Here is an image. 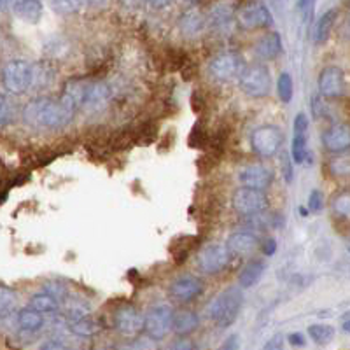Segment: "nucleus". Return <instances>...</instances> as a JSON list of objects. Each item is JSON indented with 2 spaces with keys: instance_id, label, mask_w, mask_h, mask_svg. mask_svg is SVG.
<instances>
[{
  "instance_id": "nucleus-44",
  "label": "nucleus",
  "mask_w": 350,
  "mask_h": 350,
  "mask_svg": "<svg viewBox=\"0 0 350 350\" xmlns=\"http://www.w3.org/2000/svg\"><path fill=\"white\" fill-rule=\"evenodd\" d=\"M148 2H149V5H151V8L161 9V8H165V5L170 4L172 0H148Z\"/></svg>"
},
{
  "instance_id": "nucleus-35",
  "label": "nucleus",
  "mask_w": 350,
  "mask_h": 350,
  "mask_svg": "<svg viewBox=\"0 0 350 350\" xmlns=\"http://www.w3.org/2000/svg\"><path fill=\"white\" fill-rule=\"evenodd\" d=\"M12 120H14V105L9 104L8 96L2 95V100H0V124H2V128H5L9 121Z\"/></svg>"
},
{
  "instance_id": "nucleus-31",
  "label": "nucleus",
  "mask_w": 350,
  "mask_h": 350,
  "mask_svg": "<svg viewBox=\"0 0 350 350\" xmlns=\"http://www.w3.org/2000/svg\"><path fill=\"white\" fill-rule=\"evenodd\" d=\"M53 9L60 14H74L81 9L83 0H51Z\"/></svg>"
},
{
  "instance_id": "nucleus-17",
  "label": "nucleus",
  "mask_w": 350,
  "mask_h": 350,
  "mask_svg": "<svg viewBox=\"0 0 350 350\" xmlns=\"http://www.w3.org/2000/svg\"><path fill=\"white\" fill-rule=\"evenodd\" d=\"M111 100V90L102 81H90L86 92L84 107L86 111H102Z\"/></svg>"
},
{
  "instance_id": "nucleus-2",
  "label": "nucleus",
  "mask_w": 350,
  "mask_h": 350,
  "mask_svg": "<svg viewBox=\"0 0 350 350\" xmlns=\"http://www.w3.org/2000/svg\"><path fill=\"white\" fill-rule=\"evenodd\" d=\"M243 295L240 287H228L208 306V317L219 327H228L235 323L237 315L242 308Z\"/></svg>"
},
{
  "instance_id": "nucleus-4",
  "label": "nucleus",
  "mask_w": 350,
  "mask_h": 350,
  "mask_svg": "<svg viewBox=\"0 0 350 350\" xmlns=\"http://www.w3.org/2000/svg\"><path fill=\"white\" fill-rule=\"evenodd\" d=\"M239 86L247 96L262 98L271 90V76L265 65H249L243 67L239 76Z\"/></svg>"
},
{
  "instance_id": "nucleus-22",
  "label": "nucleus",
  "mask_w": 350,
  "mask_h": 350,
  "mask_svg": "<svg viewBox=\"0 0 350 350\" xmlns=\"http://www.w3.org/2000/svg\"><path fill=\"white\" fill-rule=\"evenodd\" d=\"M280 51H282V39L277 32L267 33L256 42V55L265 60H273L280 55Z\"/></svg>"
},
{
  "instance_id": "nucleus-3",
  "label": "nucleus",
  "mask_w": 350,
  "mask_h": 350,
  "mask_svg": "<svg viewBox=\"0 0 350 350\" xmlns=\"http://www.w3.org/2000/svg\"><path fill=\"white\" fill-rule=\"evenodd\" d=\"M33 83V70L25 60H11L2 68V86L11 95H23Z\"/></svg>"
},
{
  "instance_id": "nucleus-34",
  "label": "nucleus",
  "mask_w": 350,
  "mask_h": 350,
  "mask_svg": "<svg viewBox=\"0 0 350 350\" xmlns=\"http://www.w3.org/2000/svg\"><path fill=\"white\" fill-rule=\"evenodd\" d=\"M333 211L342 217H350V193H342L333 200Z\"/></svg>"
},
{
  "instance_id": "nucleus-48",
  "label": "nucleus",
  "mask_w": 350,
  "mask_h": 350,
  "mask_svg": "<svg viewBox=\"0 0 350 350\" xmlns=\"http://www.w3.org/2000/svg\"><path fill=\"white\" fill-rule=\"evenodd\" d=\"M349 252H350V245H349Z\"/></svg>"
},
{
  "instance_id": "nucleus-10",
  "label": "nucleus",
  "mask_w": 350,
  "mask_h": 350,
  "mask_svg": "<svg viewBox=\"0 0 350 350\" xmlns=\"http://www.w3.org/2000/svg\"><path fill=\"white\" fill-rule=\"evenodd\" d=\"M231 252L226 245H217V243H211V245L203 247L198 254V268L207 275H215L219 271H223L224 268L230 265Z\"/></svg>"
},
{
  "instance_id": "nucleus-19",
  "label": "nucleus",
  "mask_w": 350,
  "mask_h": 350,
  "mask_svg": "<svg viewBox=\"0 0 350 350\" xmlns=\"http://www.w3.org/2000/svg\"><path fill=\"white\" fill-rule=\"evenodd\" d=\"M324 148L331 152H342L350 149V126L349 124H336L324 131Z\"/></svg>"
},
{
  "instance_id": "nucleus-1",
  "label": "nucleus",
  "mask_w": 350,
  "mask_h": 350,
  "mask_svg": "<svg viewBox=\"0 0 350 350\" xmlns=\"http://www.w3.org/2000/svg\"><path fill=\"white\" fill-rule=\"evenodd\" d=\"M76 112L70 111L62 100H53L48 96L30 100L23 109V120L30 128L36 130H55L67 126Z\"/></svg>"
},
{
  "instance_id": "nucleus-25",
  "label": "nucleus",
  "mask_w": 350,
  "mask_h": 350,
  "mask_svg": "<svg viewBox=\"0 0 350 350\" xmlns=\"http://www.w3.org/2000/svg\"><path fill=\"white\" fill-rule=\"evenodd\" d=\"M198 315L191 310H180L174 315V331L179 336H186V334L193 333L198 327Z\"/></svg>"
},
{
  "instance_id": "nucleus-39",
  "label": "nucleus",
  "mask_w": 350,
  "mask_h": 350,
  "mask_svg": "<svg viewBox=\"0 0 350 350\" xmlns=\"http://www.w3.org/2000/svg\"><path fill=\"white\" fill-rule=\"evenodd\" d=\"M284 158V177H286V183L293 180V156L282 154Z\"/></svg>"
},
{
  "instance_id": "nucleus-30",
  "label": "nucleus",
  "mask_w": 350,
  "mask_h": 350,
  "mask_svg": "<svg viewBox=\"0 0 350 350\" xmlns=\"http://www.w3.org/2000/svg\"><path fill=\"white\" fill-rule=\"evenodd\" d=\"M277 93H279V98L284 104L291 102V98H293V79L287 72L280 74L279 83H277Z\"/></svg>"
},
{
  "instance_id": "nucleus-27",
  "label": "nucleus",
  "mask_w": 350,
  "mask_h": 350,
  "mask_svg": "<svg viewBox=\"0 0 350 350\" xmlns=\"http://www.w3.org/2000/svg\"><path fill=\"white\" fill-rule=\"evenodd\" d=\"M334 20H336V11L334 9H329L321 16L317 23V30H315V42L324 44L327 39H329V33L333 30Z\"/></svg>"
},
{
  "instance_id": "nucleus-43",
  "label": "nucleus",
  "mask_w": 350,
  "mask_h": 350,
  "mask_svg": "<svg viewBox=\"0 0 350 350\" xmlns=\"http://www.w3.org/2000/svg\"><path fill=\"white\" fill-rule=\"evenodd\" d=\"M280 347H282V336H273V338L265 345V349L270 350V349H280Z\"/></svg>"
},
{
  "instance_id": "nucleus-13",
  "label": "nucleus",
  "mask_w": 350,
  "mask_h": 350,
  "mask_svg": "<svg viewBox=\"0 0 350 350\" xmlns=\"http://www.w3.org/2000/svg\"><path fill=\"white\" fill-rule=\"evenodd\" d=\"M67 327L77 336H93V334L98 333L102 329L96 321H93L86 312H83L81 308H72L67 315Z\"/></svg>"
},
{
  "instance_id": "nucleus-37",
  "label": "nucleus",
  "mask_w": 350,
  "mask_h": 350,
  "mask_svg": "<svg viewBox=\"0 0 350 350\" xmlns=\"http://www.w3.org/2000/svg\"><path fill=\"white\" fill-rule=\"evenodd\" d=\"M299 9H301V14L306 23H310L312 18H314L315 0H299Z\"/></svg>"
},
{
  "instance_id": "nucleus-26",
  "label": "nucleus",
  "mask_w": 350,
  "mask_h": 350,
  "mask_svg": "<svg viewBox=\"0 0 350 350\" xmlns=\"http://www.w3.org/2000/svg\"><path fill=\"white\" fill-rule=\"evenodd\" d=\"M30 306L42 314H55L60 310V301L51 293H37L30 298Z\"/></svg>"
},
{
  "instance_id": "nucleus-11",
  "label": "nucleus",
  "mask_w": 350,
  "mask_h": 350,
  "mask_svg": "<svg viewBox=\"0 0 350 350\" xmlns=\"http://www.w3.org/2000/svg\"><path fill=\"white\" fill-rule=\"evenodd\" d=\"M211 74L217 81H231L235 79L237 76H240L243 70V62L242 56L239 53L226 51L217 55L215 58H212L211 65Z\"/></svg>"
},
{
  "instance_id": "nucleus-45",
  "label": "nucleus",
  "mask_w": 350,
  "mask_h": 350,
  "mask_svg": "<svg viewBox=\"0 0 350 350\" xmlns=\"http://www.w3.org/2000/svg\"><path fill=\"white\" fill-rule=\"evenodd\" d=\"M237 347H239V336H230L223 349H237Z\"/></svg>"
},
{
  "instance_id": "nucleus-9",
  "label": "nucleus",
  "mask_w": 350,
  "mask_h": 350,
  "mask_svg": "<svg viewBox=\"0 0 350 350\" xmlns=\"http://www.w3.org/2000/svg\"><path fill=\"white\" fill-rule=\"evenodd\" d=\"M174 310L168 305H156L146 315V333L151 340H163L174 329Z\"/></svg>"
},
{
  "instance_id": "nucleus-7",
  "label": "nucleus",
  "mask_w": 350,
  "mask_h": 350,
  "mask_svg": "<svg viewBox=\"0 0 350 350\" xmlns=\"http://www.w3.org/2000/svg\"><path fill=\"white\" fill-rule=\"evenodd\" d=\"M112 324L124 336H137L146 329V317L131 303H123L112 314Z\"/></svg>"
},
{
  "instance_id": "nucleus-21",
  "label": "nucleus",
  "mask_w": 350,
  "mask_h": 350,
  "mask_svg": "<svg viewBox=\"0 0 350 350\" xmlns=\"http://www.w3.org/2000/svg\"><path fill=\"white\" fill-rule=\"evenodd\" d=\"M12 11L25 23L36 25L42 16V4H40V0H14Z\"/></svg>"
},
{
  "instance_id": "nucleus-32",
  "label": "nucleus",
  "mask_w": 350,
  "mask_h": 350,
  "mask_svg": "<svg viewBox=\"0 0 350 350\" xmlns=\"http://www.w3.org/2000/svg\"><path fill=\"white\" fill-rule=\"evenodd\" d=\"M202 14L198 11H189L184 14L183 18V27L186 32H198L200 28H202Z\"/></svg>"
},
{
  "instance_id": "nucleus-41",
  "label": "nucleus",
  "mask_w": 350,
  "mask_h": 350,
  "mask_svg": "<svg viewBox=\"0 0 350 350\" xmlns=\"http://www.w3.org/2000/svg\"><path fill=\"white\" fill-rule=\"evenodd\" d=\"M340 324H342V331L343 333L350 334V310L345 312V314L340 317Z\"/></svg>"
},
{
  "instance_id": "nucleus-47",
  "label": "nucleus",
  "mask_w": 350,
  "mask_h": 350,
  "mask_svg": "<svg viewBox=\"0 0 350 350\" xmlns=\"http://www.w3.org/2000/svg\"><path fill=\"white\" fill-rule=\"evenodd\" d=\"M299 212H301V215H306V214H308V212H306V211H305V208H303V207H301V208H299Z\"/></svg>"
},
{
  "instance_id": "nucleus-38",
  "label": "nucleus",
  "mask_w": 350,
  "mask_h": 350,
  "mask_svg": "<svg viewBox=\"0 0 350 350\" xmlns=\"http://www.w3.org/2000/svg\"><path fill=\"white\" fill-rule=\"evenodd\" d=\"M308 208H310L312 212H319L321 208H323V195H321V191H317V189H314V191L310 193V198H308Z\"/></svg>"
},
{
  "instance_id": "nucleus-36",
  "label": "nucleus",
  "mask_w": 350,
  "mask_h": 350,
  "mask_svg": "<svg viewBox=\"0 0 350 350\" xmlns=\"http://www.w3.org/2000/svg\"><path fill=\"white\" fill-rule=\"evenodd\" d=\"M12 305H14V293L9 291L5 286H2V291H0V308H2V315H5L8 310H12Z\"/></svg>"
},
{
  "instance_id": "nucleus-23",
  "label": "nucleus",
  "mask_w": 350,
  "mask_h": 350,
  "mask_svg": "<svg viewBox=\"0 0 350 350\" xmlns=\"http://www.w3.org/2000/svg\"><path fill=\"white\" fill-rule=\"evenodd\" d=\"M262 273H265V262L261 259H252L251 262H247L243 270L239 275L240 287H252L261 280Z\"/></svg>"
},
{
  "instance_id": "nucleus-6",
  "label": "nucleus",
  "mask_w": 350,
  "mask_h": 350,
  "mask_svg": "<svg viewBox=\"0 0 350 350\" xmlns=\"http://www.w3.org/2000/svg\"><path fill=\"white\" fill-rule=\"evenodd\" d=\"M235 18L243 30L268 28V27H271V23H273V18H271L270 9L262 4V2H259V0L247 2V4L242 5V8L237 9Z\"/></svg>"
},
{
  "instance_id": "nucleus-5",
  "label": "nucleus",
  "mask_w": 350,
  "mask_h": 350,
  "mask_svg": "<svg viewBox=\"0 0 350 350\" xmlns=\"http://www.w3.org/2000/svg\"><path fill=\"white\" fill-rule=\"evenodd\" d=\"M233 208L237 214L245 215V217H252L268 208V198L262 189H256V187L243 186L239 187L233 193Z\"/></svg>"
},
{
  "instance_id": "nucleus-33",
  "label": "nucleus",
  "mask_w": 350,
  "mask_h": 350,
  "mask_svg": "<svg viewBox=\"0 0 350 350\" xmlns=\"http://www.w3.org/2000/svg\"><path fill=\"white\" fill-rule=\"evenodd\" d=\"M208 142V137L205 133V130L202 128V123H196L191 130V135H189V146L196 149H202L205 144Z\"/></svg>"
},
{
  "instance_id": "nucleus-29",
  "label": "nucleus",
  "mask_w": 350,
  "mask_h": 350,
  "mask_svg": "<svg viewBox=\"0 0 350 350\" xmlns=\"http://www.w3.org/2000/svg\"><path fill=\"white\" fill-rule=\"evenodd\" d=\"M195 239H191V242L187 243V239H177L174 243L170 245V252H172V258H174L175 265H183L184 261L187 259V256H189V252H191L193 245H195L196 242H193Z\"/></svg>"
},
{
  "instance_id": "nucleus-12",
  "label": "nucleus",
  "mask_w": 350,
  "mask_h": 350,
  "mask_svg": "<svg viewBox=\"0 0 350 350\" xmlns=\"http://www.w3.org/2000/svg\"><path fill=\"white\" fill-rule=\"evenodd\" d=\"M319 92L326 98H338L345 93V76L338 67H327L319 76Z\"/></svg>"
},
{
  "instance_id": "nucleus-18",
  "label": "nucleus",
  "mask_w": 350,
  "mask_h": 350,
  "mask_svg": "<svg viewBox=\"0 0 350 350\" xmlns=\"http://www.w3.org/2000/svg\"><path fill=\"white\" fill-rule=\"evenodd\" d=\"M306 131H308V120L303 112H299L295 120V137L291 146V154L295 163H303L306 156Z\"/></svg>"
},
{
  "instance_id": "nucleus-28",
  "label": "nucleus",
  "mask_w": 350,
  "mask_h": 350,
  "mask_svg": "<svg viewBox=\"0 0 350 350\" xmlns=\"http://www.w3.org/2000/svg\"><path fill=\"white\" fill-rule=\"evenodd\" d=\"M308 336L314 340L315 343H329L334 338V327L329 324H314L308 327Z\"/></svg>"
},
{
  "instance_id": "nucleus-46",
  "label": "nucleus",
  "mask_w": 350,
  "mask_h": 350,
  "mask_svg": "<svg viewBox=\"0 0 350 350\" xmlns=\"http://www.w3.org/2000/svg\"><path fill=\"white\" fill-rule=\"evenodd\" d=\"M65 345H62V343L58 342H51V343H46V345H42V349H64Z\"/></svg>"
},
{
  "instance_id": "nucleus-40",
  "label": "nucleus",
  "mask_w": 350,
  "mask_h": 350,
  "mask_svg": "<svg viewBox=\"0 0 350 350\" xmlns=\"http://www.w3.org/2000/svg\"><path fill=\"white\" fill-rule=\"evenodd\" d=\"M275 251H277V242L273 239H267L262 242V254L273 256Z\"/></svg>"
},
{
  "instance_id": "nucleus-16",
  "label": "nucleus",
  "mask_w": 350,
  "mask_h": 350,
  "mask_svg": "<svg viewBox=\"0 0 350 350\" xmlns=\"http://www.w3.org/2000/svg\"><path fill=\"white\" fill-rule=\"evenodd\" d=\"M273 180V174H271L270 168L262 167V165H251V167H245L240 172V183L243 186L256 187V189H267L268 186Z\"/></svg>"
},
{
  "instance_id": "nucleus-8",
  "label": "nucleus",
  "mask_w": 350,
  "mask_h": 350,
  "mask_svg": "<svg viewBox=\"0 0 350 350\" xmlns=\"http://www.w3.org/2000/svg\"><path fill=\"white\" fill-rule=\"evenodd\" d=\"M252 151L261 158H271L279 152L282 146V131L279 126L267 124V126H259L252 131L251 135Z\"/></svg>"
},
{
  "instance_id": "nucleus-42",
  "label": "nucleus",
  "mask_w": 350,
  "mask_h": 350,
  "mask_svg": "<svg viewBox=\"0 0 350 350\" xmlns=\"http://www.w3.org/2000/svg\"><path fill=\"white\" fill-rule=\"evenodd\" d=\"M289 342H291V345H298V347L305 345V338H303L301 333L289 334Z\"/></svg>"
},
{
  "instance_id": "nucleus-15",
  "label": "nucleus",
  "mask_w": 350,
  "mask_h": 350,
  "mask_svg": "<svg viewBox=\"0 0 350 350\" xmlns=\"http://www.w3.org/2000/svg\"><path fill=\"white\" fill-rule=\"evenodd\" d=\"M88 84H90V81H83V79H72L65 84L60 100L67 105L68 109H70V111L77 112L79 109L84 107Z\"/></svg>"
},
{
  "instance_id": "nucleus-14",
  "label": "nucleus",
  "mask_w": 350,
  "mask_h": 350,
  "mask_svg": "<svg viewBox=\"0 0 350 350\" xmlns=\"http://www.w3.org/2000/svg\"><path fill=\"white\" fill-rule=\"evenodd\" d=\"M202 282L191 275H184V277H179L170 286V296L174 299L180 303H187L195 299L196 296H200L202 293Z\"/></svg>"
},
{
  "instance_id": "nucleus-20",
  "label": "nucleus",
  "mask_w": 350,
  "mask_h": 350,
  "mask_svg": "<svg viewBox=\"0 0 350 350\" xmlns=\"http://www.w3.org/2000/svg\"><path fill=\"white\" fill-rule=\"evenodd\" d=\"M226 247L230 249V252L233 256H247L256 251L258 239L254 235H251V233L239 231V233H233V235L228 237Z\"/></svg>"
},
{
  "instance_id": "nucleus-24",
  "label": "nucleus",
  "mask_w": 350,
  "mask_h": 350,
  "mask_svg": "<svg viewBox=\"0 0 350 350\" xmlns=\"http://www.w3.org/2000/svg\"><path fill=\"white\" fill-rule=\"evenodd\" d=\"M18 326L23 331H27V333H37L44 326L42 312L36 310L32 306L23 308V310L18 312Z\"/></svg>"
}]
</instances>
